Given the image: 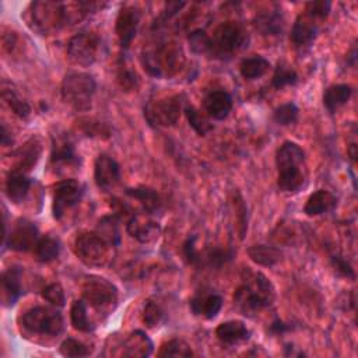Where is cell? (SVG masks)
<instances>
[{
  "label": "cell",
  "instance_id": "obj_1",
  "mask_svg": "<svg viewBox=\"0 0 358 358\" xmlns=\"http://www.w3.org/2000/svg\"><path fill=\"white\" fill-rule=\"evenodd\" d=\"M275 298V289L271 281L260 271H245L241 285L234 294L236 308L245 315L252 316L270 306Z\"/></svg>",
  "mask_w": 358,
  "mask_h": 358
},
{
  "label": "cell",
  "instance_id": "obj_2",
  "mask_svg": "<svg viewBox=\"0 0 358 358\" xmlns=\"http://www.w3.org/2000/svg\"><path fill=\"white\" fill-rule=\"evenodd\" d=\"M141 64L150 76L169 78L185 66V52L180 43L173 41L148 43L141 50Z\"/></svg>",
  "mask_w": 358,
  "mask_h": 358
},
{
  "label": "cell",
  "instance_id": "obj_3",
  "mask_svg": "<svg viewBox=\"0 0 358 358\" xmlns=\"http://www.w3.org/2000/svg\"><path fill=\"white\" fill-rule=\"evenodd\" d=\"M277 186L284 193H296L306 180L305 152L294 141L282 143L275 152Z\"/></svg>",
  "mask_w": 358,
  "mask_h": 358
},
{
  "label": "cell",
  "instance_id": "obj_4",
  "mask_svg": "<svg viewBox=\"0 0 358 358\" xmlns=\"http://www.w3.org/2000/svg\"><path fill=\"white\" fill-rule=\"evenodd\" d=\"M24 18L32 31L46 35L67 24L66 4L59 1H34L28 6Z\"/></svg>",
  "mask_w": 358,
  "mask_h": 358
},
{
  "label": "cell",
  "instance_id": "obj_5",
  "mask_svg": "<svg viewBox=\"0 0 358 358\" xmlns=\"http://www.w3.org/2000/svg\"><path fill=\"white\" fill-rule=\"evenodd\" d=\"M96 90L94 77L84 71H69L60 87L62 98L76 110H88Z\"/></svg>",
  "mask_w": 358,
  "mask_h": 358
},
{
  "label": "cell",
  "instance_id": "obj_6",
  "mask_svg": "<svg viewBox=\"0 0 358 358\" xmlns=\"http://www.w3.org/2000/svg\"><path fill=\"white\" fill-rule=\"evenodd\" d=\"M112 248L106 239H103L96 231L83 232L74 241L76 256L87 266L102 267L106 266L112 257Z\"/></svg>",
  "mask_w": 358,
  "mask_h": 358
},
{
  "label": "cell",
  "instance_id": "obj_7",
  "mask_svg": "<svg viewBox=\"0 0 358 358\" xmlns=\"http://www.w3.org/2000/svg\"><path fill=\"white\" fill-rule=\"evenodd\" d=\"M211 38L210 53L218 57H228L241 50L248 42V32L235 21L220 24Z\"/></svg>",
  "mask_w": 358,
  "mask_h": 358
},
{
  "label": "cell",
  "instance_id": "obj_8",
  "mask_svg": "<svg viewBox=\"0 0 358 358\" xmlns=\"http://www.w3.org/2000/svg\"><path fill=\"white\" fill-rule=\"evenodd\" d=\"M183 108V96L169 95L152 99L144 106V117L154 127H171L179 120Z\"/></svg>",
  "mask_w": 358,
  "mask_h": 358
},
{
  "label": "cell",
  "instance_id": "obj_9",
  "mask_svg": "<svg viewBox=\"0 0 358 358\" xmlns=\"http://www.w3.org/2000/svg\"><path fill=\"white\" fill-rule=\"evenodd\" d=\"M22 327L29 333L42 336H57L63 330L62 315L48 306H35L27 310L21 319Z\"/></svg>",
  "mask_w": 358,
  "mask_h": 358
},
{
  "label": "cell",
  "instance_id": "obj_10",
  "mask_svg": "<svg viewBox=\"0 0 358 358\" xmlns=\"http://www.w3.org/2000/svg\"><path fill=\"white\" fill-rule=\"evenodd\" d=\"M102 53L101 38L88 31H81L71 36L67 42V56L78 66L94 64Z\"/></svg>",
  "mask_w": 358,
  "mask_h": 358
},
{
  "label": "cell",
  "instance_id": "obj_11",
  "mask_svg": "<svg viewBox=\"0 0 358 358\" xmlns=\"http://www.w3.org/2000/svg\"><path fill=\"white\" fill-rule=\"evenodd\" d=\"M83 298L96 309H106L117 302V288L108 280L88 277L83 284Z\"/></svg>",
  "mask_w": 358,
  "mask_h": 358
},
{
  "label": "cell",
  "instance_id": "obj_12",
  "mask_svg": "<svg viewBox=\"0 0 358 358\" xmlns=\"http://www.w3.org/2000/svg\"><path fill=\"white\" fill-rule=\"evenodd\" d=\"M84 194V186L76 179H63L55 185L52 213L56 220H62L63 215L74 207Z\"/></svg>",
  "mask_w": 358,
  "mask_h": 358
},
{
  "label": "cell",
  "instance_id": "obj_13",
  "mask_svg": "<svg viewBox=\"0 0 358 358\" xmlns=\"http://www.w3.org/2000/svg\"><path fill=\"white\" fill-rule=\"evenodd\" d=\"M39 241V232L34 222L28 220H18L11 231L6 235V245L11 250L28 252L35 249Z\"/></svg>",
  "mask_w": 358,
  "mask_h": 358
},
{
  "label": "cell",
  "instance_id": "obj_14",
  "mask_svg": "<svg viewBox=\"0 0 358 358\" xmlns=\"http://www.w3.org/2000/svg\"><path fill=\"white\" fill-rule=\"evenodd\" d=\"M138 24H140V10L137 7L124 6L123 8H120L116 17L115 32L123 49H127L131 45L137 34Z\"/></svg>",
  "mask_w": 358,
  "mask_h": 358
},
{
  "label": "cell",
  "instance_id": "obj_15",
  "mask_svg": "<svg viewBox=\"0 0 358 358\" xmlns=\"http://www.w3.org/2000/svg\"><path fill=\"white\" fill-rule=\"evenodd\" d=\"M94 179L99 189H112L120 180L119 164L108 154H99L94 164Z\"/></svg>",
  "mask_w": 358,
  "mask_h": 358
},
{
  "label": "cell",
  "instance_id": "obj_16",
  "mask_svg": "<svg viewBox=\"0 0 358 358\" xmlns=\"http://www.w3.org/2000/svg\"><path fill=\"white\" fill-rule=\"evenodd\" d=\"M126 228L129 235L141 243H151L157 241L161 234L158 222L145 214H133L129 218Z\"/></svg>",
  "mask_w": 358,
  "mask_h": 358
},
{
  "label": "cell",
  "instance_id": "obj_17",
  "mask_svg": "<svg viewBox=\"0 0 358 358\" xmlns=\"http://www.w3.org/2000/svg\"><path fill=\"white\" fill-rule=\"evenodd\" d=\"M319 20L312 17L309 13L299 14L291 29V41L295 48H308L317 36Z\"/></svg>",
  "mask_w": 358,
  "mask_h": 358
},
{
  "label": "cell",
  "instance_id": "obj_18",
  "mask_svg": "<svg viewBox=\"0 0 358 358\" xmlns=\"http://www.w3.org/2000/svg\"><path fill=\"white\" fill-rule=\"evenodd\" d=\"M50 162L55 166H77L80 164V157L70 136L64 133L53 136Z\"/></svg>",
  "mask_w": 358,
  "mask_h": 358
},
{
  "label": "cell",
  "instance_id": "obj_19",
  "mask_svg": "<svg viewBox=\"0 0 358 358\" xmlns=\"http://www.w3.org/2000/svg\"><path fill=\"white\" fill-rule=\"evenodd\" d=\"M189 306L193 315L204 319H214L222 308V298L217 292L200 289L190 298Z\"/></svg>",
  "mask_w": 358,
  "mask_h": 358
},
{
  "label": "cell",
  "instance_id": "obj_20",
  "mask_svg": "<svg viewBox=\"0 0 358 358\" xmlns=\"http://www.w3.org/2000/svg\"><path fill=\"white\" fill-rule=\"evenodd\" d=\"M203 108L210 117L222 120L232 109V96L224 90H214L204 96Z\"/></svg>",
  "mask_w": 358,
  "mask_h": 358
},
{
  "label": "cell",
  "instance_id": "obj_21",
  "mask_svg": "<svg viewBox=\"0 0 358 358\" xmlns=\"http://www.w3.org/2000/svg\"><path fill=\"white\" fill-rule=\"evenodd\" d=\"M21 295V268L13 266L1 274V299L4 306H13Z\"/></svg>",
  "mask_w": 358,
  "mask_h": 358
},
{
  "label": "cell",
  "instance_id": "obj_22",
  "mask_svg": "<svg viewBox=\"0 0 358 358\" xmlns=\"http://www.w3.org/2000/svg\"><path fill=\"white\" fill-rule=\"evenodd\" d=\"M255 28L264 36H277L284 29V15L280 10H266L256 14Z\"/></svg>",
  "mask_w": 358,
  "mask_h": 358
},
{
  "label": "cell",
  "instance_id": "obj_23",
  "mask_svg": "<svg viewBox=\"0 0 358 358\" xmlns=\"http://www.w3.org/2000/svg\"><path fill=\"white\" fill-rule=\"evenodd\" d=\"M337 206V199L333 193L324 189H319L312 193L303 207V213L309 217H316L331 211Z\"/></svg>",
  "mask_w": 358,
  "mask_h": 358
},
{
  "label": "cell",
  "instance_id": "obj_24",
  "mask_svg": "<svg viewBox=\"0 0 358 358\" xmlns=\"http://www.w3.org/2000/svg\"><path fill=\"white\" fill-rule=\"evenodd\" d=\"M217 338L227 345H234L242 341H246L250 336L249 329L239 320H228L215 329Z\"/></svg>",
  "mask_w": 358,
  "mask_h": 358
},
{
  "label": "cell",
  "instance_id": "obj_25",
  "mask_svg": "<svg viewBox=\"0 0 358 358\" xmlns=\"http://www.w3.org/2000/svg\"><path fill=\"white\" fill-rule=\"evenodd\" d=\"M41 151H42L41 141L36 137H31L29 140H27L25 144L22 147H20L15 152L17 161H15V166L13 171L24 173L25 171L31 169L36 164V161L41 155Z\"/></svg>",
  "mask_w": 358,
  "mask_h": 358
},
{
  "label": "cell",
  "instance_id": "obj_26",
  "mask_svg": "<svg viewBox=\"0 0 358 358\" xmlns=\"http://www.w3.org/2000/svg\"><path fill=\"white\" fill-rule=\"evenodd\" d=\"M152 351L151 340L140 330L133 331L129 337L122 343L120 355L124 357H147Z\"/></svg>",
  "mask_w": 358,
  "mask_h": 358
},
{
  "label": "cell",
  "instance_id": "obj_27",
  "mask_svg": "<svg viewBox=\"0 0 358 358\" xmlns=\"http://www.w3.org/2000/svg\"><path fill=\"white\" fill-rule=\"evenodd\" d=\"M31 185H32V182L25 173L11 171L7 176V180H6L7 197L13 203H21L27 197Z\"/></svg>",
  "mask_w": 358,
  "mask_h": 358
},
{
  "label": "cell",
  "instance_id": "obj_28",
  "mask_svg": "<svg viewBox=\"0 0 358 358\" xmlns=\"http://www.w3.org/2000/svg\"><path fill=\"white\" fill-rule=\"evenodd\" d=\"M351 94H352V88L348 84L330 85L323 94V105L330 113H334L338 108H341L348 102Z\"/></svg>",
  "mask_w": 358,
  "mask_h": 358
},
{
  "label": "cell",
  "instance_id": "obj_29",
  "mask_svg": "<svg viewBox=\"0 0 358 358\" xmlns=\"http://www.w3.org/2000/svg\"><path fill=\"white\" fill-rule=\"evenodd\" d=\"M1 96H3V101L18 117L27 119L31 115V106L28 105V102L7 81H3L1 84Z\"/></svg>",
  "mask_w": 358,
  "mask_h": 358
},
{
  "label": "cell",
  "instance_id": "obj_30",
  "mask_svg": "<svg viewBox=\"0 0 358 358\" xmlns=\"http://www.w3.org/2000/svg\"><path fill=\"white\" fill-rule=\"evenodd\" d=\"M126 194L137 200L143 206L144 211L148 214H152L161 208V197L154 189H150L145 186H137V187L127 189Z\"/></svg>",
  "mask_w": 358,
  "mask_h": 358
},
{
  "label": "cell",
  "instance_id": "obj_31",
  "mask_svg": "<svg viewBox=\"0 0 358 358\" xmlns=\"http://www.w3.org/2000/svg\"><path fill=\"white\" fill-rule=\"evenodd\" d=\"M248 255L250 260H253L256 264L266 267L277 264L281 259L280 249L270 245H252L250 248H248Z\"/></svg>",
  "mask_w": 358,
  "mask_h": 358
},
{
  "label": "cell",
  "instance_id": "obj_32",
  "mask_svg": "<svg viewBox=\"0 0 358 358\" xmlns=\"http://www.w3.org/2000/svg\"><path fill=\"white\" fill-rule=\"evenodd\" d=\"M270 67V62L259 55L246 57L239 64V71L246 80H257L263 77Z\"/></svg>",
  "mask_w": 358,
  "mask_h": 358
},
{
  "label": "cell",
  "instance_id": "obj_33",
  "mask_svg": "<svg viewBox=\"0 0 358 358\" xmlns=\"http://www.w3.org/2000/svg\"><path fill=\"white\" fill-rule=\"evenodd\" d=\"M234 259V250L228 248H210L201 252V267L221 268Z\"/></svg>",
  "mask_w": 358,
  "mask_h": 358
},
{
  "label": "cell",
  "instance_id": "obj_34",
  "mask_svg": "<svg viewBox=\"0 0 358 358\" xmlns=\"http://www.w3.org/2000/svg\"><path fill=\"white\" fill-rule=\"evenodd\" d=\"M117 83L123 91H136L138 88L140 80L134 69L127 63L126 59H120L117 63Z\"/></svg>",
  "mask_w": 358,
  "mask_h": 358
},
{
  "label": "cell",
  "instance_id": "obj_35",
  "mask_svg": "<svg viewBox=\"0 0 358 358\" xmlns=\"http://www.w3.org/2000/svg\"><path fill=\"white\" fill-rule=\"evenodd\" d=\"M60 252L59 242L52 236H42L39 238L35 246V256L41 263H50L57 259Z\"/></svg>",
  "mask_w": 358,
  "mask_h": 358
},
{
  "label": "cell",
  "instance_id": "obj_36",
  "mask_svg": "<svg viewBox=\"0 0 358 358\" xmlns=\"http://www.w3.org/2000/svg\"><path fill=\"white\" fill-rule=\"evenodd\" d=\"M70 320L71 324L76 330L78 331H84V333H90L94 330L92 323L88 319L87 315V306L83 301H74L70 309Z\"/></svg>",
  "mask_w": 358,
  "mask_h": 358
},
{
  "label": "cell",
  "instance_id": "obj_37",
  "mask_svg": "<svg viewBox=\"0 0 358 358\" xmlns=\"http://www.w3.org/2000/svg\"><path fill=\"white\" fill-rule=\"evenodd\" d=\"M298 81V74L296 71L289 67L288 64L280 62L274 70L273 78H271V84L275 90H282L284 87L288 85H295Z\"/></svg>",
  "mask_w": 358,
  "mask_h": 358
},
{
  "label": "cell",
  "instance_id": "obj_38",
  "mask_svg": "<svg viewBox=\"0 0 358 358\" xmlns=\"http://www.w3.org/2000/svg\"><path fill=\"white\" fill-rule=\"evenodd\" d=\"M96 232L106 239L110 245L117 246L120 242V235H119V221L115 215H106L103 217L96 228Z\"/></svg>",
  "mask_w": 358,
  "mask_h": 358
},
{
  "label": "cell",
  "instance_id": "obj_39",
  "mask_svg": "<svg viewBox=\"0 0 358 358\" xmlns=\"http://www.w3.org/2000/svg\"><path fill=\"white\" fill-rule=\"evenodd\" d=\"M185 115L192 126V129L199 134V136H206L208 131L213 130V123L204 116L200 110H197L194 106H186L185 108Z\"/></svg>",
  "mask_w": 358,
  "mask_h": 358
},
{
  "label": "cell",
  "instance_id": "obj_40",
  "mask_svg": "<svg viewBox=\"0 0 358 358\" xmlns=\"http://www.w3.org/2000/svg\"><path fill=\"white\" fill-rule=\"evenodd\" d=\"M158 355L159 357H192L193 351L186 341L180 338H172L165 344H162Z\"/></svg>",
  "mask_w": 358,
  "mask_h": 358
},
{
  "label": "cell",
  "instance_id": "obj_41",
  "mask_svg": "<svg viewBox=\"0 0 358 358\" xmlns=\"http://www.w3.org/2000/svg\"><path fill=\"white\" fill-rule=\"evenodd\" d=\"M165 310L158 302L147 301L143 310V322L148 327H157L164 322Z\"/></svg>",
  "mask_w": 358,
  "mask_h": 358
},
{
  "label": "cell",
  "instance_id": "obj_42",
  "mask_svg": "<svg viewBox=\"0 0 358 358\" xmlns=\"http://www.w3.org/2000/svg\"><path fill=\"white\" fill-rule=\"evenodd\" d=\"M298 106L292 102H287V103H282L280 105L274 113H273V117L275 120V123L281 124V126H289L292 123L296 122L298 119Z\"/></svg>",
  "mask_w": 358,
  "mask_h": 358
},
{
  "label": "cell",
  "instance_id": "obj_43",
  "mask_svg": "<svg viewBox=\"0 0 358 358\" xmlns=\"http://www.w3.org/2000/svg\"><path fill=\"white\" fill-rule=\"evenodd\" d=\"M60 354L64 357H87L91 354V350L84 343L76 340V338H66L59 348Z\"/></svg>",
  "mask_w": 358,
  "mask_h": 358
},
{
  "label": "cell",
  "instance_id": "obj_44",
  "mask_svg": "<svg viewBox=\"0 0 358 358\" xmlns=\"http://www.w3.org/2000/svg\"><path fill=\"white\" fill-rule=\"evenodd\" d=\"M189 45L194 53H210L211 38L203 29H196L189 35Z\"/></svg>",
  "mask_w": 358,
  "mask_h": 358
},
{
  "label": "cell",
  "instance_id": "obj_45",
  "mask_svg": "<svg viewBox=\"0 0 358 358\" xmlns=\"http://www.w3.org/2000/svg\"><path fill=\"white\" fill-rule=\"evenodd\" d=\"M182 255L187 264L201 267V252L196 246V236H189L182 243Z\"/></svg>",
  "mask_w": 358,
  "mask_h": 358
},
{
  "label": "cell",
  "instance_id": "obj_46",
  "mask_svg": "<svg viewBox=\"0 0 358 358\" xmlns=\"http://www.w3.org/2000/svg\"><path fill=\"white\" fill-rule=\"evenodd\" d=\"M42 298L46 299L53 306H63L64 302H66L64 291H63L62 285L57 284V282H52V284L46 285L42 289Z\"/></svg>",
  "mask_w": 358,
  "mask_h": 358
},
{
  "label": "cell",
  "instance_id": "obj_47",
  "mask_svg": "<svg viewBox=\"0 0 358 358\" xmlns=\"http://www.w3.org/2000/svg\"><path fill=\"white\" fill-rule=\"evenodd\" d=\"M80 127L84 131V134L90 136V137H95V136L101 137L102 134H105L106 137L109 136L108 126L101 123V122L92 120V119H81L80 120Z\"/></svg>",
  "mask_w": 358,
  "mask_h": 358
},
{
  "label": "cell",
  "instance_id": "obj_48",
  "mask_svg": "<svg viewBox=\"0 0 358 358\" xmlns=\"http://www.w3.org/2000/svg\"><path fill=\"white\" fill-rule=\"evenodd\" d=\"M330 263L333 266V268L343 277L354 280L355 278V271L352 268V266L350 264V262L341 256V255H331L330 257Z\"/></svg>",
  "mask_w": 358,
  "mask_h": 358
},
{
  "label": "cell",
  "instance_id": "obj_49",
  "mask_svg": "<svg viewBox=\"0 0 358 358\" xmlns=\"http://www.w3.org/2000/svg\"><path fill=\"white\" fill-rule=\"evenodd\" d=\"M331 3L330 1H310L306 4V13H309L312 17L317 18L319 21H323L329 13H330Z\"/></svg>",
  "mask_w": 358,
  "mask_h": 358
},
{
  "label": "cell",
  "instance_id": "obj_50",
  "mask_svg": "<svg viewBox=\"0 0 358 358\" xmlns=\"http://www.w3.org/2000/svg\"><path fill=\"white\" fill-rule=\"evenodd\" d=\"M292 329H294L292 324L285 323V322H282V320H280V319H275V320L270 324L268 331H270L271 334L281 336V334H284V333H287V331H289V330H292Z\"/></svg>",
  "mask_w": 358,
  "mask_h": 358
},
{
  "label": "cell",
  "instance_id": "obj_51",
  "mask_svg": "<svg viewBox=\"0 0 358 358\" xmlns=\"http://www.w3.org/2000/svg\"><path fill=\"white\" fill-rule=\"evenodd\" d=\"M11 143H13V137H11V134L8 133L6 124L3 123V124H1V144H3L4 147H7V145H10Z\"/></svg>",
  "mask_w": 358,
  "mask_h": 358
}]
</instances>
